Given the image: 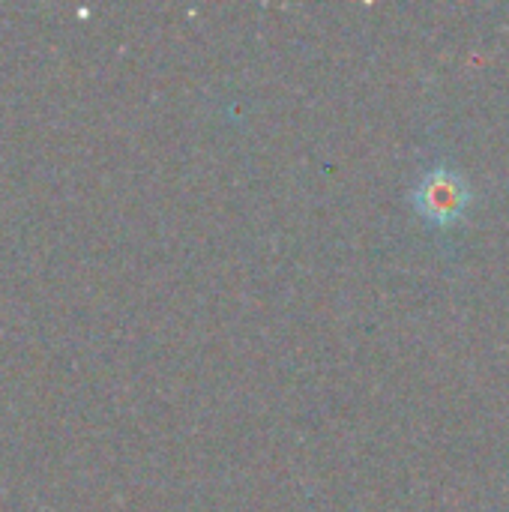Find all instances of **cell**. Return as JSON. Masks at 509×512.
<instances>
[{"instance_id":"obj_1","label":"cell","mask_w":509,"mask_h":512,"mask_svg":"<svg viewBox=\"0 0 509 512\" xmlns=\"http://www.w3.org/2000/svg\"><path fill=\"white\" fill-rule=\"evenodd\" d=\"M468 204H471V186L453 168H432V171H426L423 180L414 189L417 213L429 225H435V228L453 225L459 216H465Z\"/></svg>"}]
</instances>
